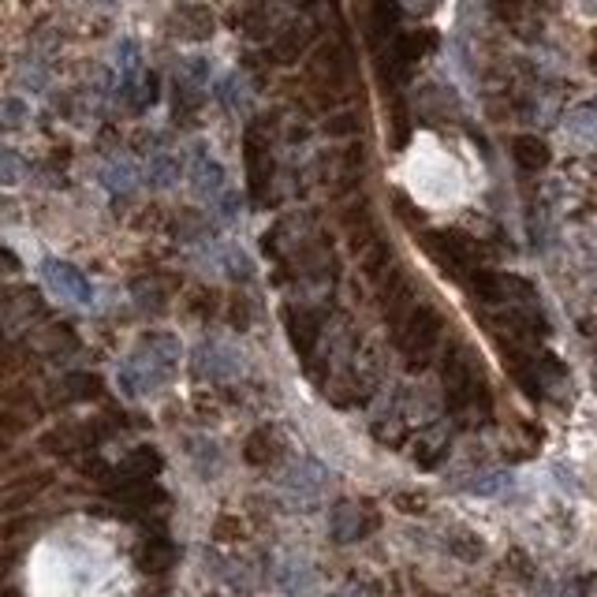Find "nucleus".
<instances>
[{
	"label": "nucleus",
	"mask_w": 597,
	"mask_h": 597,
	"mask_svg": "<svg viewBox=\"0 0 597 597\" xmlns=\"http://www.w3.org/2000/svg\"><path fill=\"white\" fill-rule=\"evenodd\" d=\"M318 336H322V313H318V310H306V306L288 310V340H292V348H295L303 359L313 351Z\"/></svg>",
	"instance_id": "nucleus-6"
},
{
	"label": "nucleus",
	"mask_w": 597,
	"mask_h": 597,
	"mask_svg": "<svg viewBox=\"0 0 597 597\" xmlns=\"http://www.w3.org/2000/svg\"><path fill=\"white\" fill-rule=\"evenodd\" d=\"M161 470V456H157L149 445H142V448H135L128 459H123L116 470H112V482H131V478H149V475H157Z\"/></svg>",
	"instance_id": "nucleus-9"
},
{
	"label": "nucleus",
	"mask_w": 597,
	"mask_h": 597,
	"mask_svg": "<svg viewBox=\"0 0 597 597\" xmlns=\"http://www.w3.org/2000/svg\"><path fill=\"white\" fill-rule=\"evenodd\" d=\"M343 79H348V60H343L340 45H322L318 56L310 60V82L318 86V93L325 101H336Z\"/></svg>",
	"instance_id": "nucleus-3"
},
{
	"label": "nucleus",
	"mask_w": 597,
	"mask_h": 597,
	"mask_svg": "<svg viewBox=\"0 0 597 597\" xmlns=\"http://www.w3.org/2000/svg\"><path fill=\"white\" fill-rule=\"evenodd\" d=\"M306 42H310V30L306 26H288V30H280L276 34V42L269 45V60L273 64H295V60L303 56V49H306Z\"/></svg>",
	"instance_id": "nucleus-10"
},
{
	"label": "nucleus",
	"mask_w": 597,
	"mask_h": 597,
	"mask_svg": "<svg viewBox=\"0 0 597 597\" xmlns=\"http://www.w3.org/2000/svg\"><path fill=\"white\" fill-rule=\"evenodd\" d=\"M362 128V120L355 116V112H343V116H332L329 123H325V131L329 135H351V131H359Z\"/></svg>",
	"instance_id": "nucleus-16"
},
{
	"label": "nucleus",
	"mask_w": 597,
	"mask_h": 597,
	"mask_svg": "<svg viewBox=\"0 0 597 597\" xmlns=\"http://www.w3.org/2000/svg\"><path fill=\"white\" fill-rule=\"evenodd\" d=\"M172 563H176V545H172L169 534L157 530L153 538L142 545V553H139V568H142L146 575H165Z\"/></svg>",
	"instance_id": "nucleus-7"
},
{
	"label": "nucleus",
	"mask_w": 597,
	"mask_h": 597,
	"mask_svg": "<svg viewBox=\"0 0 597 597\" xmlns=\"http://www.w3.org/2000/svg\"><path fill=\"white\" fill-rule=\"evenodd\" d=\"M512 157H515V165H519L523 172H542V169H549V161H553V149H549V142L538 139V135H519V139L512 142Z\"/></svg>",
	"instance_id": "nucleus-8"
},
{
	"label": "nucleus",
	"mask_w": 597,
	"mask_h": 597,
	"mask_svg": "<svg viewBox=\"0 0 597 597\" xmlns=\"http://www.w3.org/2000/svg\"><path fill=\"white\" fill-rule=\"evenodd\" d=\"M265 26H269V15H265L262 5H250V8L243 12V19H239V30H243V34H250V38H262Z\"/></svg>",
	"instance_id": "nucleus-15"
},
{
	"label": "nucleus",
	"mask_w": 597,
	"mask_h": 597,
	"mask_svg": "<svg viewBox=\"0 0 597 597\" xmlns=\"http://www.w3.org/2000/svg\"><path fill=\"white\" fill-rule=\"evenodd\" d=\"M400 0H373V42H385V38H396V30H400Z\"/></svg>",
	"instance_id": "nucleus-11"
},
{
	"label": "nucleus",
	"mask_w": 597,
	"mask_h": 597,
	"mask_svg": "<svg viewBox=\"0 0 597 597\" xmlns=\"http://www.w3.org/2000/svg\"><path fill=\"white\" fill-rule=\"evenodd\" d=\"M493 8L500 19H515L523 12V0H493Z\"/></svg>",
	"instance_id": "nucleus-18"
},
{
	"label": "nucleus",
	"mask_w": 597,
	"mask_h": 597,
	"mask_svg": "<svg viewBox=\"0 0 597 597\" xmlns=\"http://www.w3.org/2000/svg\"><path fill=\"white\" fill-rule=\"evenodd\" d=\"M396 336H400V351L407 355V366L422 370V366H429L433 351L441 348L445 318H441V313H437L433 306H415V310L400 322Z\"/></svg>",
	"instance_id": "nucleus-1"
},
{
	"label": "nucleus",
	"mask_w": 597,
	"mask_h": 597,
	"mask_svg": "<svg viewBox=\"0 0 597 597\" xmlns=\"http://www.w3.org/2000/svg\"><path fill=\"white\" fill-rule=\"evenodd\" d=\"M246 463H255V467H269L276 456H280V441H276V433L273 429H255L246 437V448H243Z\"/></svg>",
	"instance_id": "nucleus-12"
},
{
	"label": "nucleus",
	"mask_w": 597,
	"mask_h": 597,
	"mask_svg": "<svg viewBox=\"0 0 597 597\" xmlns=\"http://www.w3.org/2000/svg\"><path fill=\"white\" fill-rule=\"evenodd\" d=\"M109 496L123 508H135V512H149V508H161L165 505V489L153 486L149 478H131V482H112Z\"/></svg>",
	"instance_id": "nucleus-5"
},
{
	"label": "nucleus",
	"mask_w": 597,
	"mask_h": 597,
	"mask_svg": "<svg viewBox=\"0 0 597 597\" xmlns=\"http://www.w3.org/2000/svg\"><path fill=\"white\" fill-rule=\"evenodd\" d=\"M343 225H348V236H351V246L355 250H366L373 243V221H370L366 202L362 206H351L348 213H343Z\"/></svg>",
	"instance_id": "nucleus-13"
},
{
	"label": "nucleus",
	"mask_w": 597,
	"mask_h": 597,
	"mask_svg": "<svg viewBox=\"0 0 597 597\" xmlns=\"http://www.w3.org/2000/svg\"><path fill=\"white\" fill-rule=\"evenodd\" d=\"M426 250L437 258V265H441L445 273L452 276H467L470 269H478V243L470 239L467 232H456V228H445V232H426L422 236Z\"/></svg>",
	"instance_id": "nucleus-2"
},
{
	"label": "nucleus",
	"mask_w": 597,
	"mask_h": 597,
	"mask_svg": "<svg viewBox=\"0 0 597 597\" xmlns=\"http://www.w3.org/2000/svg\"><path fill=\"white\" fill-rule=\"evenodd\" d=\"M362 269L370 280H385L389 269H392V246L381 243V239H373L366 250H362Z\"/></svg>",
	"instance_id": "nucleus-14"
},
{
	"label": "nucleus",
	"mask_w": 597,
	"mask_h": 597,
	"mask_svg": "<svg viewBox=\"0 0 597 597\" xmlns=\"http://www.w3.org/2000/svg\"><path fill=\"white\" fill-rule=\"evenodd\" d=\"M191 310L198 313V318H209V313L217 310V299H213L209 292H195V295H191Z\"/></svg>",
	"instance_id": "nucleus-17"
},
{
	"label": "nucleus",
	"mask_w": 597,
	"mask_h": 597,
	"mask_svg": "<svg viewBox=\"0 0 597 597\" xmlns=\"http://www.w3.org/2000/svg\"><path fill=\"white\" fill-rule=\"evenodd\" d=\"M169 30L179 42H209L217 23H213V12L206 5H179L169 19Z\"/></svg>",
	"instance_id": "nucleus-4"
},
{
	"label": "nucleus",
	"mask_w": 597,
	"mask_h": 597,
	"mask_svg": "<svg viewBox=\"0 0 597 597\" xmlns=\"http://www.w3.org/2000/svg\"><path fill=\"white\" fill-rule=\"evenodd\" d=\"M246 313H250V310H246V303H239V299H236V303H232V325H236V329H246V325H250Z\"/></svg>",
	"instance_id": "nucleus-19"
}]
</instances>
